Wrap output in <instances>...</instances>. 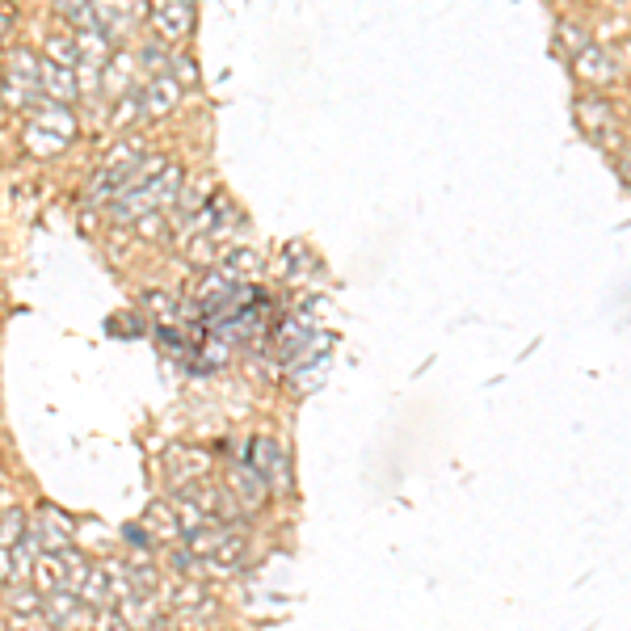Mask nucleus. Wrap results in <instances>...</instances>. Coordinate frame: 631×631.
Instances as JSON below:
<instances>
[{
	"instance_id": "nucleus-1",
	"label": "nucleus",
	"mask_w": 631,
	"mask_h": 631,
	"mask_svg": "<svg viewBox=\"0 0 631 631\" xmlns=\"http://www.w3.org/2000/svg\"><path fill=\"white\" fill-rule=\"evenodd\" d=\"M244 463H249L266 484H274L278 493H287V488H291L287 451H282L278 442H270V438H253V442H249V455H244Z\"/></svg>"
},
{
	"instance_id": "nucleus-2",
	"label": "nucleus",
	"mask_w": 631,
	"mask_h": 631,
	"mask_svg": "<svg viewBox=\"0 0 631 631\" xmlns=\"http://www.w3.org/2000/svg\"><path fill=\"white\" fill-rule=\"evenodd\" d=\"M122 539H131V543L139 547V552H152V539H148L144 531H139V526H122Z\"/></svg>"
},
{
	"instance_id": "nucleus-3",
	"label": "nucleus",
	"mask_w": 631,
	"mask_h": 631,
	"mask_svg": "<svg viewBox=\"0 0 631 631\" xmlns=\"http://www.w3.org/2000/svg\"><path fill=\"white\" fill-rule=\"evenodd\" d=\"M623 173H627V181H631V156H623Z\"/></svg>"
}]
</instances>
